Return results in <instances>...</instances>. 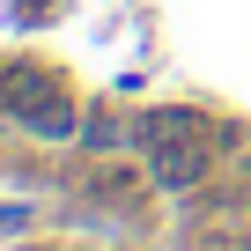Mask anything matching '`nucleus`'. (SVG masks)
<instances>
[{
  "label": "nucleus",
  "instance_id": "obj_3",
  "mask_svg": "<svg viewBox=\"0 0 251 251\" xmlns=\"http://www.w3.org/2000/svg\"><path fill=\"white\" fill-rule=\"evenodd\" d=\"M81 148H118V118L111 111H89L81 118Z\"/></svg>",
  "mask_w": 251,
  "mask_h": 251
},
{
  "label": "nucleus",
  "instance_id": "obj_2",
  "mask_svg": "<svg viewBox=\"0 0 251 251\" xmlns=\"http://www.w3.org/2000/svg\"><path fill=\"white\" fill-rule=\"evenodd\" d=\"M52 96H59V81H52V74H37V67H15V74H0V103H8V118H15V126H23L30 111H45Z\"/></svg>",
  "mask_w": 251,
  "mask_h": 251
},
{
  "label": "nucleus",
  "instance_id": "obj_1",
  "mask_svg": "<svg viewBox=\"0 0 251 251\" xmlns=\"http://www.w3.org/2000/svg\"><path fill=\"white\" fill-rule=\"evenodd\" d=\"M148 170L163 192H192L207 177V141H170V133H148Z\"/></svg>",
  "mask_w": 251,
  "mask_h": 251
},
{
  "label": "nucleus",
  "instance_id": "obj_4",
  "mask_svg": "<svg viewBox=\"0 0 251 251\" xmlns=\"http://www.w3.org/2000/svg\"><path fill=\"white\" fill-rule=\"evenodd\" d=\"M244 177H251V155H244Z\"/></svg>",
  "mask_w": 251,
  "mask_h": 251
}]
</instances>
